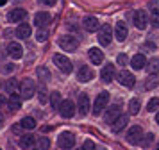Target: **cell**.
I'll return each instance as SVG.
<instances>
[{
	"instance_id": "obj_1",
	"label": "cell",
	"mask_w": 159,
	"mask_h": 150,
	"mask_svg": "<svg viewBox=\"0 0 159 150\" xmlns=\"http://www.w3.org/2000/svg\"><path fill=\"white\" fill-rule=\"evenodd\" d=\"M18 88H20V97H22V100H29L36 95V84L30 79H23Z\"/></svg>"
},
{
	"instance_id": "obj_2",
	"label": "cell",
	"mask_w": 159,
	"mask_h": 150,
	"mask_svg": "<svg viewBox=\"0 0 159 150\" xmlns=\"http://www.w3.org/2000/svg\"><path fill=\"white\" fill-rule=\"evenodd\" d=\"M57 45L65 50V52H73V50H77V47H79V39L73 38V36H70V34H65L57 39Z\"/></svg>"
},
{
	"instance_id": "obj_3",
	"label": "cell",
	"mask_w": 159,
	"mask_h": 150,
	"mask_svg": "<svg viewBox=\"0 0 159 150\" xmlns=\"http://www.w3.org/2000/svg\"><path fill=\"white\" fill-rule=\"evenodd\" d=\"M107 102H109V93L107 91H100L98 95H97L95 104H93V114H95V116H98V114L106 109Z\"/></svg>"
},
{
	"instance_id": "obj_4",
	"label": "cell",
	"mask_w": 159,
	"mask_h": 150,
	"mask_svg": "<svg viewBox=\"0 0 159 150\" xmlns=\"http://www.w3.org/2000/svg\"><path fill=\"white\" fill-rule=\"evenodd\" d=\"M54 64H56L63 73H72V70H73L72 61L66 56H63V54H56V56H54Z\"/></svg>"
},
{
	"instance_id": "obj_5",
	"label": "cell",
	"mask_w": 159,
	"mask_h": 150,
	"mask_svg": "<svg viewBox=\"0 0 159 150\" xmlns=\"http://www.w3.org/2000/svg\"><path fill=\"white\" fill-rule=\"evenodd\" d=\"M111 39H113V29H111V25L106 23V25L98 27V43L102 47H107L111 43Z\"/></svg>"
},
{
	"instance_id": "obj_6",
	"label": "cell",
	"mask_w": 159,
	"mask_h": 150,
	"mask_svg": "<svg viewBox=\"0 0 159 150\" xmlns=\"http://www.w3.org/2000/svg\"><path fill=\"white\" fill-rule=\"evenodd\" d=\"M73 145H75V136L73 132H63V134H59L57 138V147L59 148H73Z\"/></svg>"
},
{
	"instance_id": "obj_7",
	"label": "cell",
	"mask_w": 159,
	"mask_h": 150,
	"mask_svg": "<svg viewBox=\"0 0 159 150\" xmlns=\"http://www.w3.org/2000/svg\"><path fill=\"white\" fill-rule=\"evenodd\" d=\"M125 138H127V143H130V145H139L141 138H143V129L139 125H134V127L129 129V132H127Z\"/></svg>"
},
{
	"instance_id": "obj_8",
	"label": "cell",
	"mask_w": 159,
	"mask_h": 150,
	"mask_svg": "<svg viewBox=\"0 0 159 150\" xmlns=\"http://www.w3.org/2000/svg\"><path fill=\"white\" fill-rule=\"evenodd\" d=\"M132 21H134V27L136 29L143 30V29H147L148 16H147V13H145L143 9H138V11H134V14H132Z\"/></svg>"
},
{
	"instance_id": "obj_9",
	"label": "cell",
	"mask_w": 159,
	"mask_h": 150,
	"mask_svg": "<svg viewBox=\"0 0 159 150\" xmlns=\"http://www.w3.org/2000/svg\"><path fill=\"white\" fill-rule=\"evenodd\" d=\"M59 114L63 116V118H72L73 114H75V104H73L72 100H63L61 104H59Z\"/></svg>"
},
{
	"instance_id": "obj_10",
	"label": "cell",
	"mask_w": 159,
	"mask_h": 150,
	"mask_svg": "<svg viewBox=\"0 0 159 150\" xmlns=\"http://www.w3.org/2000/svg\"><path fill=\"white\" fill-rule=\"evenodd\" d=\"M118 82H120L122 86H125V88H134V84H136V79H134V75H132L130 71L122 70L120 73H118Z\"/></svg>"
},
{
	"instance_id": "obj_11",
	"label": "cell",
	"mask_w": 159,
	"mask_h": 150,
	"mask_svg": "<svg viewBox=\"0 0 159 150\" xmlns=\"http://www.w3.org/2000/svg\"><path fill=\"white\" fill-rule=\"evenodd\" d=\"M77 109H79L80 116H86L89 113V97L86 93H80L79 98H77Z\"/></svg>"
},
{
	"instance_id": "obj_12",
	"label": "cell",
	"mask_w": 159,
	"mask_h": 150,
	"mask_svg": "<svg viewBox=\"0 0 159 150\" xmlns=\"http://www.w3.org/2000/svg\"><path fill=\"white\" fill-rule=\"evenodd\" d=\"M7 54H9V57H13V59H22L23 57V47L20 43L11 41L7 45Z\"/></svg>"
},
{
	"instance_id": "obj_13",
	"label": "cell",
	"mask_w": 159,
	"mask_h": 150,
	"mask_svg": "<svg viewBox=\"0 0 159 150\" xmlns=\"http://www.w3.org/2000/svg\"><path fill=\"white\" fill-rule=\"evenodd\" d=\"M93 77H95V71L89 66H80L79 71H77V79L80 82H89V80H93Z\"/></svg>"
},
{
	"instance_id": "obj_14",
	"label": "cell",
	"mask_w": 159,
	"mask_h": 150,
	"mask_svg": "<svg viewBox=\"0 0 159 150\" xmlns=\"http://www.w3.org/2000/svg\"><path fill=\"white\" fill-rule=\"evenodd\" d=\"M118 116H120V106H118V104H115V106H111V107H107V109H106L104 121H106V123H113Z\"/></svg>"
},
{
	"instance_id": "obj_15",
	"label": "cell",
	"mask_w": 159,
	"mask_h": 150,
	"mask_svg": "<svg viewBox=\"0 0 159 150\" xmlns=\"http://www.w3.org/2000/svg\"><path fill=\"white\" fill-rule=\"evenodd\" d=\"M129 34V29L125 25V21H116L115 25V38L118 41H125V38Z\"/></svg>"
},
{
	"instance_id": "obj_16",
	"label": "cell",
	"mask_w": 159,
	"mask_h": 150,
	"mask_svg": "<svg viewBox=\"0 0 159 150\" xmlns=\"http://www.w3.org/2000/svg\"><path fill=\"white\" fill-rule=\"evenodd\" d=\"M127 123H129V116H127V114H120V116L111 123V125H113V132H115V134L122 132L123 129L127 127Z\"/></svg>"
},
{
	"instance_id": "obj_17",
	"label": "cell",
	"mask_w": 159,
	"mask_h": 150,
	"mask_svg": "<svg viewBox=\"0 0 159 150\" xmlns=\"http://www.w3.org/2000/svg\"><path fill=\"white\" fill-rule=\"evenodd\" d=\"M115 64H111V63H107L104 68H102V71H100V79L104 80V82H113V79H115Z\"/></svg>"
},
{
	"instance_id": "obj_18",
	"label": "cell",
	"mask_w": 159,
	"mask_h": 150,
	"mask_svg": "<svg viewBox=\"0 0 159 150\" xmlns=\"http://www.w3.org/2000/svg\"><path fill=\"white\" fill-rule=\"evenodd\" d=\"M7 107L11 113H16V111H20L22 109V97L20 95H15V93H11V97L7 100Z\"/></svg>"
},
{
	"instance_id": "obj_19",
	"label": "cell",
	"mask_w": 159,
	"mask_h": 150,
	"mask_svg": "<svg viewBox=\"0 0 159 150\" xmlns=\"http://www.w3.org/2000/svg\"><path fill=\"white\" fill-rule=\"evenodd\" d=\"M82 27L86 29L88 32H95V30H98L100 23H98V20H97L95 16H86V18L82 20Z\"/></svg>"
},
{
	"instance_id": "obj_20",
	"label": "cell",
	"mask_w": 159,
	"mask_h": 150,
	"mask_svg": "<svg viewBox=\"0 0 159 150\" xmlns=\"http://www.w3.org/2000/svg\"><path fill=\"white\" fill-rule=\"evenodd\" d=\"M88 56H89V59H91L93 64H100L102 61H104V52H102L100 48H97V47L88 50Z\"/></svg>"
},
{
	"instance_id": "obj_21",
	"label": "cell",
	"mask_w": 159,
	"mask_h": 150,
	"mask_svg": "<svg viewBox=\"0 0 159 150\" xmlns=\"http://www.w3.org/2000/svg\"><path fill=\"white\" fill-rule=\"evenodd\" d=\"M25 18H27V11H25V9H13V11L9 13V21H13V23L23 21Z\"/></svg>"
},
{
	"instance_id": "obj_22",
	"label": "cell",
	"mask_w": 159,
	"mask_h": 150,
	"mask_svg": "<svg viewBox=\"0 0 159 150\" xmlns=\"http://www.w3.org/2000/svg\"><path fill=\"white\" fill-rule=\"evenodd\" d=\"M30 34H32V27H30L29 23H20V25H18V29H16V36H18L20 39H27Z\"/></svg>"
},
{
	"instance_id": "obj_23",
	"label": "cell",
	"mask_w": 159,
	"mask_h": 150,
	"mask_svg": "<svg viewBox=\"0 0 159 150\" xmlns=\"http://www.w3.org/2000/svg\"><path fill=\"white\" fill-rule=\"evenodd\" d=\"M145 64H147V57L143 54H136V56L130 59V66L134 68V70H143Z\"/></svg>"
},
{
	"instance_id": "obj_24",
	"label": "cell",
	"mask_w": 159,
	"mask_h": 150,
	"mask_svg": "<svg viewBox=\"0 0 159 150\" xmlns=\"http://www.w3.org/2000/svg\"><path fill=\"white\" fill-rule=\"evenodd\" d=\"M48 21H50V14L47 13V11H39V13H36V16H34V23H36L38 27H43Z\"/></svg>"
},
{
	"instance_id": "obj_25",
	"label": "cell",
	"mask_w": 159,
	"mask_h": 150,
	"mask_svg": "<svg viewBox=\"0 0 159 150\" xmlns=\"http://www.w3.org/2000/svg\"><path fill=\"white\" fill-rule=\"evenodd\" d=\"M34 136L32 134H23L22 138H20V147L22 148H30V147H34Z\"/></svg>"
},
{
	"instance_id": "obj_26",
	"label": "cell",
	"mask_w": 159,
	"mask_h": 150,
	"mask_svg": "<svg viewBox=\"0 0 159 150\" xmlns=\"http://www.w3.org/2000/svg\"><path fill=\"white\" fill-rule=\"evenodd\" d=\"M145 68L148 70V73H154V75H157V73H159V59H157V57L150 59L148 63L145 64Z\"/></svg>"
},
{
	"instance_id": "obj_27",
	"label": "cell",
	"mask_w": 159,
	"mask_h": 150,
	"mask_svg": "<svg viewBox=\"0 0 159 150\" xmlns=\"http://www.w3.org/2000/svg\"><path fill=\"white\" fill-rule=\"evenodd\" d=\"M20 125H22L25 130H32V129L36 127V120H34L32 116H25V118H22Z\"/></svg>"
},
{
	"instance_id": "obj_28",
	"label": "cell",
	"mask_w": 159,
	"mask_h": 150,
	"mask_svg": "<svg viewBox=\"0 0 159 150\" xmlns=\"http://www.w3.org/2000/svg\"><path fill=\"white\" fill-rule=\"evenodd\" d=\"M48 97H50V106L54 107V109H57L59 104L63 102V98H61V93H59V91H52Z\"/></svg>"
},
{
	"instance_id": "obj_29",
	"label": "cell",
	"mask_w": 159,
	"mask_h": 150,
	"mask_svg": "<svg viewBox=\"0 0 159 150\" xmlns=\"http://www.w3.org/2000/svg\"><path fill=\"white\" fill-rule=\"evenodd\" d=\"M34 145H36V150H48L50 148L48 138H38V141H34Z\"/></svg>"
},
{
	"instance_id": "obj_30",
	"label": "cell",
	"mask_w": 159,
	"mask_h": 150,
	"mask_svg": "<svg viewBox=\"0 0 159 150\" xmlns=\"http://www.w3.org/2000/svg\"><path fill=\"white\" fill-rule=\"evenodd\" d=\"M139 109H141V102H139L138 98H132L129 102V113L130 114H138L139 113Z\"/></svg>"
},
{
	"instance_id": "obj_31",
	"label": "cell",
	"mask_w": 159,
	"mask_h": 150,
	"mask_svg": "<svg viewBox=\"0 0 159 150\" xmlns=\"http://www.w3.org/2000/svg\"><path fill=\"white\" fill-rule=\"evenodd\" d=\"M157 84H159L157 75H154V73H152V77H147V80H145V89H154Z\"/></svg>"
},
{
	"instance_id": "obj_32",
	"label": "cell",
	"mask_w": 159,
	"mask_h": 150,
	"mask_svg": "<svg viewBox=\"0 0 159 150\" xmlns=\"http://www.w3.org/2000/svg\"><path fill=\"white\" fill-rule=\"evenodd\" d=\"M36 73H38V77H39V80H50V71H48V68H45V66H39L36 70Z\"/></svg>"
},
{
	"instance_id": "obj_33",
	"label": "cell",
	"mask_w": 159,
	"mask_h": 150,
	"mask_svg": "<svg viewBox=\"0 0 159 150\" xmlns=\"http://www.w3.org/2000/svg\"><path fill=\"white\" fill-rule=\"evenodd\" d=\"M18 89V82H16V79H9L7 82H6V91L11 95V93H15Z\"/></svg>"
},
{
	"instance_id": "obj_34",
	"label": "cell",
	"mask_w": 159,
	"mask_h": 150,
	"mask_svg": "<svg viewBox=\"0 0 159 150\" xmlns=\"http://www.w3.org/2000/svg\"><path fill=\"white\" fill-rule=\"evenodd\" d=\"M147 109H148V113H154V111H157V109H159V98H157V97H154V98L148 100V104H147Z\"/></svg>"
},
{
	"instance_id": "obj_35",
	"label": "cell",
	"mask_w": 159,
	"mask_h": 150,
	"mask_svg": "<svg viewBox=\"0 0 159 150\" xmlns=\"http://www.w3.org/2000/svg\"><path fill=\"white\" fill-rule=\"evenodd\" d=\"M38 100H39L41 104H45V102L48 100V93H47V88H45V86H41V88L38 89Z\"/></svg>"
},
{
	"instance_id": "obj_36",
	"label": "cell",
	"mask_w": 159,
	"mask_h": 150,
	"mask_svg": "<svg viewBox=\"0 0 159 150\" xmlns=\"http://www.w3.org/2000/svg\"><path fill=\"white\" fill-rule=\"evenodd\" d=\"M145 139H141V147H143V148H148V147H150L152 145V141H154V134H147V136H143Z\"/></svg>"
},
{
	"instance_id": "obj_37",
	"label": "cell",
	"mask_w": 159,
	"mask_h": 150,
	"mask_svg": "<svg viewBox=\"0 0 159 150\" xmlns=\"http://www.w3.org/2000/svg\"><path fill=\"white\" fill-rule=\"evenodd\" d=\"M36 39H38L39 43L47 41V39H48V30H39V32L36 34Z\"/></svg>"
},
{
	"instance_id": "obj_38",
	"label": "cell",
	"mask_w": 159,
	"mask_h": 150,
	"mask_svg": "<svg viewBox=\"0 0 159 150\" xmlns=\"http://www.w3.org/2000/svg\"><path fill=\"white\" fill-rule=\"evenodd\" d=\"M80 150H97V147H95V143L91 139H86V141L82 143V148Z\"/></svg>"
},
{
	"instance_id": "obj_39",
	"label": "cell",
	"mask_w": 159,
	"mask_h": 150,
	"mask_svg": "<svg viewBox=\"0 0 159 150\" xmlns=\"http://www.w3.org/2000/svg\"><path fill=\"white\" fill-rule=\"evenodd\" d=\"M116 63L120 64V66H125L127 64V56L125 54H120V56L116 57Z\"/></svg>"
},
{
	"instance_id": "obj_40",
	"label": "cell",
	"mask_w": 159,
	"mask_h": 150,
	"mask_svg": "<svg viewBox=\"0 0 159 150\" xmlns=\"http://www.w3.org/2000/svg\"><path fill=\"white\" fill-rule=\"evenodd\" d=\"M13 70H15V66H13V64H4V66L0 68L2 73H9V71H13Z\"/></svg>"
},
{
	"instance_id": "obj_41",
	"label": "cell",
	"mask_w": 159,
	"mask_h": 150,
	"mask_svg": "<svg viewBox=\"0 0 159 150\" xmlns=\"http://www.w3.org/2000/svg\"><path fill=\"white\" fill-rule=\"evenodd\" d=\"M152 25L154 27H159V14H154L152 16Z\"/></svg>"
},
{
	"instance_id": "obj_42",
	"label": "cell",
	"mask_w": 159,
	"mask_h": 150,
	"mask_svg": "<svg viewBox=\"0 0 159 150\" xmlns=\"http://www.w3.org/2000/svg\"><path fill=\"white\" fill-rule=\"evenodd\" d=\"M39 2H41V4H45V6H54L57 0H39Z\"/></svg>"
},
{
	"instance_id": "obj_43",
	"label": "cell",
	"mask_w": 159,
	"mask_h": 150,
	"mask_svg": "<svg viewBox=\"0 0 159 150\" xmlns=\"http://www.w3.org/2000/svg\"><path fill=\"white\" fill-rule=\"evenodd\" d=\"M22 130H23L22 125H15V127H13V132H22Z\"/></svg>"
},
{
	"instance_id": "obj_44",
	"label": "cell",
	"mask_w": 159,
	"mask_h": 150,
	"mask_svg": "<svg viewBox=\"0 0 159 150\" xmlns=\"http://www.w3.org/2000/svg\"><path fill=\"white\" fill-rule=\"evenodd\" d=\"M145 48H156V45H154V43H145Z\"/></svg>"
},
{
	"instance_id": "obj_45",
	"label": "cell",
	"mask_w": 159,
	"mask_h": 150,
	"mask_svg": "<svg viewBox=\"0 0 159 150\" xmlns=\"http://www.w3.org/2000/svg\"><path fill=\"white\" fill-rule=\"evenodd\" d=\"M4 104H6V98H4V97H2V95H0V107L4 106Z\"/></svg>"
},
{
	"instance_id": "obj_46",
	"label": "cell",
	"mask_w": 159,
	"mask_h": 150,
	"mask_svg": "<svg viewBox=\"0 0 159 150\" xmlns=\"http://www.w3.org/2000/svg\"><path fill=\"white\" fill-rule=\"evenodd\" d=\"M156 121H157V125H159V111L156 113Z\"/></svg>"
},
{
	"instance_id": "obj_47",
	"label": "cell",
	"mask_w": 159,
	"mask_h": 150,
	"mask_svg": "<svg viewBox=\"0 0 159 150\" xmlns=\"http://www.w3.org/2000/svg\"><path fill=\"white\" fill-rule=\"evenodd\" d=\"M2 121H4V116H2V114H0V127H2Z\"/></svg>"
},
{
	"instance_id": "obj_48",
	"label": "cell",
	"mask_w": 159,
	"mask_h": 150,
	"mask_svg": "<svg viewBox=\"0 0 159 150\" xmlns=\"http://www.w3.org/2000/svg\"><path fill=\"white\" fill-rule=\"evenodd\" d=\"M4 2H6V0H0V4H4Z\"/></svg>"
},
{
	"instance_id": "obj_49",
	"label": "cell",
	"mask_w": 159,
	"mask_h": 150,
	"mask_svg": "<svg viewBox=\"0 0 159 150\" xmlns=\"http://www.w3.org/2000/svg\"><path fill=\"white\" fill-rule=\"evenodd\" d=\"M156 150H159V145H157V147H156Z\"/></svg>"
}]
</instances>
